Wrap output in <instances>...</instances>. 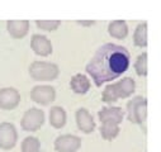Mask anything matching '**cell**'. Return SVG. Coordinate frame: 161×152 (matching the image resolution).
<instances>
[{
  "mask_svg": "<svg viewBox=\"0 0 161 152\" xmlns=\"http://www.w3.org/2000/svg\"><path fill=\"white\" fill-rule=\"evenodd\" d=\"M22 152H39L41 149V142L37 137H27L22 142Z\"/></svg>",
  "mask_w": 161,
  "mask_h": 152,
  "instance_id": "d6986e66",
  "label": "cell"
},
{
  "mask_svg": "<svg viewBox=\"0 0 161 152\" xmlns=\"http://www.w3.org/2000/svg\"><path fill=\"white\" fill-rule=\"evenodd\" d=\"M147 23H141L136 27L133 33V45L141 48L147 47Z\"/></svg>",
  "mask_w": 161,
  "mask_h": 152,
  "instance_id": "e0dca14e",
  "label": "cell"
},
{
  "mask_svg": "<svg viewBox=\"0 0 161 152\" xmlns=\"http://www.w3.org/2000/svg\"><path fill=\"white\" fill-rule=\"evenodd\" d=\"M7 28L9 34L15 40H22L27 35L29 30V22L28 20H8Z\"/></svg>",
  "mask_w": 161,
  "mask_h": 152,
  "instance_id": "5bb4252c",
  "label": "cell"
},
{
  "mask_svg": "<svg viewBox=\"0 0 161 152\" xmlns=\"http://www.w3.org/2000/svg\"><path fill=\"white\" fill-rule=\"evenodd\" d=\"M31 99L41 105H48L56 99V90L51 85H37L31 90Z\"/></svg>",
  "mask_w": 161,
  "mask_h": 152,
  "instance_id": "52a82bcc",
  "label": "cell"
},
{
  "mask_svg": "<svg viewBox=\"0 0 161 152\" xmlns=\"http://www.w3.org/2000/svg\"><path fill=\"white\" fill-rule=\"evenodd\" d=\"M31 48L38 56L47 57L52 53V43L46 35L42 34H33L31 38Z\"/></svg>",
  "mask_w": 161,
  "mask_h": 152,
  "instance_id": "8fae6325",
  "label": "cell"
},
{
  "mask_svg": "<svg viewBox=\"0 0 161 152\" xmlns=\"http://www.w3.org/2000/svg\"><path fill=\"white\" fill-rule=\"evenodd\" d=\"M99 131H100L102 137H103L105 141H112V139H114V138L119 134V132H120L119 126H117V124H102L100 128H99Z\"/></svg>",
  "mask_w": 161,
  "mask_h": 152,
  "instance_id": "ac0fdd59",
  "label": "cell"
},
{
  "mask_svg": "<svg viewBox=\"0 0 161 152\" xmlns=\"http://www.w3.org/2000/svg\"><path fill=\"white\" fill-rule=\"evenodd\" d=\"M80 147H81V138L74 134H62L55 141V149L57 152H76Z\"/></svg>",
  "mask_w": 161,
  "mask_h": 152,
  "instance_id": "9c48e42d",
  "label": "cell"
},
{
  "mask_svg": "<svg viewBox=\"0 0 161 152\" xmlns=\"http://www.w3.org/2000/svg\"><path fill=\"white\" fill-rule=\"evenodd\" d=\"M66 111L64 108L61 106H52L50 110V123L53 128L56 129H61L65 124H66Z\"/></svg>",
  "mask_w": 161,
  "mask_h": 152,
  "instance_id": "2e32d148",
  "label": "cell"
},
{
  "mask_svg": "<svg viewBox=\"0 0 161 152\" xmlns=\"http://www.w3.org/2000/svg\"><path fill=\"white\" fill-rule=\"evenodd\" d=\"M18 141V132L14 124L4 122L0 123V148L9 151L15 147Z\"/></svg>",
  "mask_w": 161,
  "mask_h": 152,
  "instance_id": "8992f818",
  "label": "cell"
},
{
  "mask_svg": "<svg viewBox=\"0 0 161 152\" xmlns=\"http://www.w3.org/2000/svg\"><path fill=\"white\" fill-rule=\"evenodd\" d=\"M102 124H117L119 126L125 118V110L119 106H104L98 113Z\"/></svg>",
  "mask_w": 161,
  "mask_h": 152,
  "instance_id": "ba28073f",
  "label": "cell"
},
{
  "mask_svg": "<svg viewBox=\"0 0 161 152\" xmlns=\"http://www.w3.org/2000/svg\"><path fill=\"white\" fill-rule=\"evenodd\" d=\"M70 88L75 94H86L90 90V80L84 73H76L70 80Z\"/></svg>",
  "mask_w": 161,
  "mask_h": 152,
  "instance_id": "4fadbf2b",
  "label": "cell"
},
{
  "mask_svg": "<svg viewBox=\"0 0 161 152\" xmlns=\"http://www.w3.org/2000/svg\"><path fill=\"white\" fill-rule=\"evenodd\" d=\"M133 67H135V71H136V73L138 76H141V78L147 76V53L146 52L141 53L137 57Z\"/></svg>",
  "mask_w": 161,
  "mask_h": 152,
  "instance_id": "ffe728a7",
  "label": "cell"
},
{
  "mask_svg": "<svg viewBox=\"0 0 161 152\" xmlns=\"http://www.w3.org/2000/svg\"><path fill=\"white\" fill-rule=\"evenodd\" d=\"M75 118H76L77 128L81 131L83 133L90 134V133L94 132V129H95V122H94V118H93L92 114L89 113L88 109L80 108L79 110H76Z\"/></svg>",
  "mask_w": 161,
  "mask_h": 152,
  "instance_id": "7c38bea8",
  "label": "cell"
},
{
  "mask_svg": "<svg viewBox=\"0 0 161 152\" xmlns=\"http://www.w3.org/2000/svg\"><path fill=\"white\" fill-rule=\"evenodd\" d=\"M20 103V94L14 88L0 89V109L13 110Z\"/></svg>",
  "mask_w": 161,
  "mask_h": 152,
  "instance_id": "30bf717a",
  "label": "cell"
},
{
  "mask_svg": "<svg viewBox=\"0 0 161 152\" xmlns=\"http://www.w3.org/2000/svg\"><path fill=\"white\" fill-rule=\"evenodd\" d=\"M108 33L117 40H125L128 35V25L125 20H113L108 25Z\"/></svg>",
  "mask_w": 161,
  "mask_h": 152,
  "instance_id": "9a60e30c",
  "label": "cell"
},
{
  "mask_svg": "<svg viewBox=\"0 0 161 152\" xmlns=\"http://www.w3.org/2000/svg\"><path fill=\"white\" fill-rule=\"evenodd\" d=\"M76 23L80 25H84V27H90V25L95 24V20H77Z\"/></svg>",
  "mask_w": 161,
  "mask_h": 152,
  "instance_id": "7402d4cb",
  "label": "cell"
},
{
  "mask_svg": "<svg viewBox=\"0 0 161 152\" xmlns=\"http://www.w3.org/2000/svg\"><path fill=\"white\" fill-rule=\"evenodd\" d=\"M36 24L39 29L46 30V32H52L60 27L61 20H37Z\"/></svg>",
  "mask_w": 161,
  "mask_h": 152,
  "instance_id": "44dd1931",
  "label": "cell"
},
{
  "mask_svg": "<svg viewBox=\"0 0 161 152\" xmlns=\"http://www.w3.org/2000/svg\"><path fill=\"white\" fill-rule=\"evenodd\" d=\"M130 62L131 55L126 47L105 43L98 48L85 70L92 76L95 85L100 88L103 84L115 80L125 73L130 67Z\"/></svg>",
  "mask_w": 161,
  "mask_h": 152,
  "instance_id": "6da1fadb",
  "label": "cell"
},
{
  "mask_svg": "<svg viewBox=\"0 0 161 152\" xmlns=\"http://www.w3.org/2000/svg\"><path fill=\"white\" fill-rule=\"evenodd\" d=\"M127 118L131 123L143 126L147 119V99L145 96L137 95L127 103Z\"/></svg>",
  "mask_w": 161,
  "mask_h": 152,
  "instance_id": "277c9868",
  "label": "cell"
},
{
  "mask_svg": "<svg viewBox=\"0 0 161 152\" xmlns=\"http://www.w3.org/2000/svg\"><path fill=\"white\" fill-rule=\"evenodd\" d=\"M45 123V113L38 108H31L24 113L20 121V126L23 131L27 132H36L41 128Z\"/></svg>",
  "mask_w": 161,
  "mask_h": 152,
  "instance_id": "5b68a950",
  "label": "cell"
},
{
  "mask_svg": "<svg viewBox=\"0 0 161 152\" xmlns=\"http://www.w3.org/2000/svg\"><path fill=\"white\" fill-rule=\"evenodd\" d=\"M136 90V83L132 78H123L114 84L107 85L102 93V100L107 104H112L118 99L130 98Z\"/></svg>",
  "mask_w": 161,
  "mask_h": 152,
  "instance_id": "7a4b0ae2",
  "label": "cell"
},
{
  "mask_svg": "<svg viewBox=\"0 0 161 152\" xmlns=\"http://www.w3.org/2000/svg\"><path fill=\"white\" fill-rule=\"evenodd\" d=\"M28 70L31 78L36 81H52L60 75V67L56 63L46 61H34Z\"/></svg>",
  "mask_w": 161,
  "mask_h": 152,
  "instance_id": "3957f363",
  "label": "cell"
}]
</instances>
